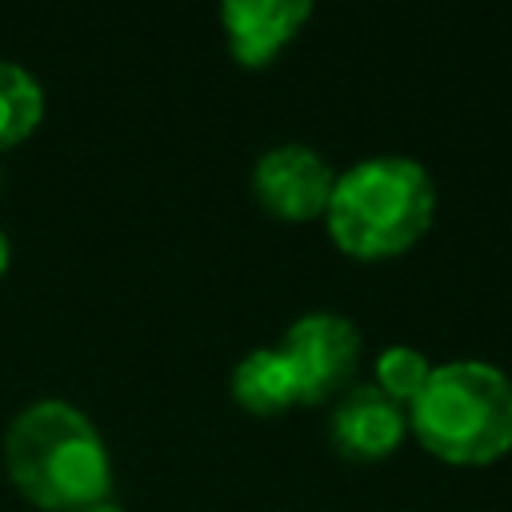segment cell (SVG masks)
Instances as JSON below:
<instances>
[{"label": "cell", "mask_w": 512, "mask_h": 512, "mask_svg": "<svg viewBox=\"0 0 512 512\" xmlns=\"http://www.w3.org/2000/svg\"><path fill=\"white\" fill-rule=\"evenodd\" d=\"M4 464L16 488L52 512L104 500L112 488V456L100 428L84 408L60 396L32 400L12 416Z\"/></svg>", "instance_id": "1"}, {"label": "cell", "mask_w": 512, "mask_h": 512, "mask_svg": "<svg viewBox=\"0 0 512 512\" xmlns=\"http://www.w3.org/2000/svg\"><path fill=\"white\" fill-rule=\"evenodd\" d=\"M436 212L432 172L400 152H380L336 172L324 220L332 240L352 256L404 252Z\"/></svg>", "instance_id": "2"}, {"label": "cell", "mask_w": 512, "mask_h": 512, "mask_svg": "<svg viewBox=\"0 0 512 512\" xmlns=\"http://www.w3.org/2000/svg\"><path fill=\"white\" fill-rule=\"evenodd\" d=\"M408 424L444 460L484 464L512 448V376L476 356L432 364Z\"/></svg>", "instance_id": "3"}, {"label": "cell", "mask_w": 512, "mask_h": 512, "mask_svg": "<svg viewBox=\"0 0 512 512\" xmlns=\"http://www.w3.org/2000/svg\"><path fill=\"white\" fill-rule=\"evenodd\" d=\"M276 348L296 372L300 404H316L352 384V372L360 364V328L344 312L316 308L296 316Z\"/></svg>", "instance_id": "4"}, {"label": "cell", "mask_w": 512, "mask_h": 512, "mask_svg": "<svg viewBox=\"0 0 512 512\" xmlns=\"http://www.w3.org/2000/svg\"><path fill=\"white\" fill-rule=\"evenodd\" d=\"M336 184V168L328 164L324 152H316L304 140H284L272 144L256 156L252 164V192L256 200L284 216V220H308L328 208Z\"/></svg>", "instance_id": "5"}, {"label": "cell", "mask_w": 512, "mask_h": 512, "mask_svg": "<svg viewBox=\"0 0 512 512\" xmlns=\"http://www.w3.org/2000/svg\"><path fill=\"white\" fill-rule=\"evenodd\" d=\"M332 444L352 460L388 456L408 432V408L384 396L376 384H348L328 416Z\"/></svg>", "instance_id": "6"}, {"label": "cell", "mask_w": 512, "mask_h": 512, "mask_svg": "<svg viewBox=\"0 0 512 512\" xmlns=\"http://www.w3.org/2000/svg\"><path fill=\"white\" fill-rule=\"evenodd\" d=\"M308 16H312L308 0H224L220 8L228 52L248 68L268 64L300 32Z\"/></svg>", "instance_id": "7"}, {"label": "cell", "mask_w": 512, "mask_h": 512, "mask_svg": "<svg viewBox=\"0 0 512 512\" xmlns=\"http://www.w3.org/2000/svg\"><path fill=\"white\" fill-rule=\"evenodd\" d=\"M232 396L248 412L272 416V412L300 404V384H296L288 356L276 344H260L232 364Z\"/></svg>", "instance_id": "8"}, {"label": "cell", "mask_w": 512, "mask_h": 512, "mask_svg": "<svg viewBox=\"0 0 512 512\" xmlns=\"http://www.w3.org/2000/svg\"><path fill=\"white\" fill-rule=\"evenodd\" d=\"M44 84L20 64L0 56V148L24 140L44 116Z\"/></svg>", "instance_id": "9"}, {"label": "cell", "mask_w": 512, "mask_h": 512, "mask_svg": "<svg viewBox=\"0 0 512 512\" xmlns=\"http://www.w3.org/2000/svg\"><path fill=\"white\" fill-rule=\"evenodd\" d=\"M428 372H432V360L420 348H412V344H388V348L376 352V364H372V376L376 380L372 384L384 396H392L396 404L408 408L416 400V392L424 388Z\"/></svg>", "instance_id": "10"}, {"label": "cell", "mask_w": 512, "mask_h": 512, "mask_svg": "<svg viewBox=\"0 0 512 512\" xmlns=\"http://www.w3.org/2000/svg\"><path fill=\"white\" fill-rule=\"evenodd\" d=\"M64 512H124V508H120L116 500H108V496H104V500H92V504H76V508H64Z\"/></svg>", "instance_id": "11"}, {"label": "cell", "mask_w": 512, "mask_h": 512, "mask_svg": "<svg viewBox=\"0 0 512 512\" xmlns=\"http://www.w3.org/2000/svg\"><path fill=\"white\" fill-rule=\"evenodd\" d=\"M8 260H12V244H8V236H4V228H0V272L8 268Z\"/></svg>", "instance_id": "12"}, {"label": "cell", "mask_w": 512, "mask_h": 512, "mask_svg": "<svg viewBox=\"0 0 512 512\" xmlns=\"http://www.w3.org/2000/svg\"><path fill=\"white\" fill-rule=\"evenodd\" d=\"M0 184H4V168H0Z\"/></svg>", "instance_id": "13"}]
</instances>
